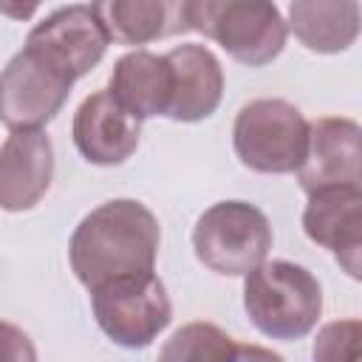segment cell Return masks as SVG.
I'll return each mask as SVG.
<instances>
[{"mask_svg":"<svg viewBox=\"0 0 362 362\" xmlns=\"http://www.w3.org/2000/svg\"><path fill=\"white\" fill-rule=\"evenodd\" d=\"M90 297L96 322L113 342L124 348L150 345L173 314L164 283L156 274H136L102 283L90 288Z\"/></svg>","mask_w":362,"mask_h":362,"instance_id":"obj_6","label":"cell"},{"mask_svg":"<svg viewBox=\"0 0 362 362\" xmlns=\"http://www.w3.org/2000/svg\"><path fill=\"white\" fill-rule=\"evenodd\" d=\"M110 90L90 93L74 116V141L79 153L93 164H122L139 144V124Z\"/></svg>","mask_w":362,"mask_h":362,"instance_id":"obj_11","label":"cell"},{"mask_svg":"<svg viewBox=\"0 0 362 362\" xmlns=\"http://www.w3.org/2000/svg\"><path fill=\"white\" fill-rule=\"evenodd\" d=\"M305 235L331 249L337 263L362 283V189L331 187L311 192L303 215Z\"/></svg>","mask_w":362,"mask_h":362,"instance_id":"obj_10","label":"cell"},{"mask_svg":"<svg viewBox=\"0 0 362 362\" xmlns=\"http://www.w3.org/2000/svg\"><path fill=\"white\" fill-rule=\"evenodd\" d=\"M173 88H175V76H173V65L158 54L150 51H133L124 54L110 76V93L113 99L130 110L136 119H147V116H158L170 110L173 102Z\"/></svg>","mask_w":362,"mask_h":362,"instance_id":"obj_13","label":"cell"},{"mask_svg":"<svg viewBox=\"0 0 362 362\" xmlns=\"http://www.w3.org/2000/svg\"><path fill=\"white\" fill-rule=\"evenodd\" d=\"M107 40L110 34L96 6H65L31 28L25 48L37 51L51 65L79 79L102 59Z\"/></svg>","mask_w":362,"mask_h":362,"instance_id":"obj_8","label":"cell"},{"mask_svg":"<svg viewBox=\"0 0 362 362\" xmlns=\"http://www.w3.org/2000/svg\"><path fill=\"white\" fill-rule=\"evenodd\" d=\"M187 31L221 42L238 62L263 65L283 51L286 23L266 0H198L184 3Z\"/></svg>","mask_w":362,"mask_h":362,"instance_id":"obj_3","label":"cell"},{"mask_svg":"<svg viewBox=\"0 0 362 362\" xmlns=\"http://www.w3.org/2000/svg\"><path fill=\"white\" fill-rule=\"evenodd\" d=\"M291 28L300 42L320 54L348 48L362 28V8L354 0L339 3H291Z\"/></svg>","mask_w":362,"mask_h":362,"instance_id":"obj_15","label":"cell"},{"mask_svg":"<svg viewBox=\"0 0 362 362\" xmlns=\"http://www.w3.org/2000/svg\"><path fill=\"white\" fill-rule=\"evenodd\" d=\"M3 362H37L28 337L11 322H3Z\"/></svg>","mask_w":362,"mask_h":362,"instance_id":"obj_19","label":"cell"},{"mask_svg":"<svg viewBox=\"0 0 362 362\" xmlns=\"http://www.w3.org/2000/svg\"><path fill=\"white\" fill-rule=\"evenodd\" d=\"M232 362H283V359L277 354H272L269 348H260V345H238Z\"/></svg>","mask_w":362,"mask_h":362,"instance_id":"obj_20","label":"cell"},{"mask_svg":"<svg viewBox=\"0 0 362 362\" xmlns=\"http://www.w3.org/2000/svg\"><path fill=\"white\" fill-rule=\"evenodd\" d=\"M192 246L206 269L218 274H249L263 266L272 249V226L257 206L221 201L198 218Z\"/></svg>","mask_w":362,"mask_h":362,"instance_id":"obj_4","label":"cell"},{"mask_svg":"<svg viewBox=\"0 0 362 362\" xmlns=\"http://www.w3.org/2000/svg\"><path fill=\"white\" fill-rule=\"evenodd\" d=\"M243 308L263 334L274 339H297L314 328L322 311V291L314 274L303 266L272 260L249 272Z\"/></svg>","mask_w":362,"mask_h":362,"instance_id":"obj_2","label":"cell"},{"mask_svg":"<svg viewBox=\"0 0 362 362\" xmlns=\"http://www.w3.org/2000/svg\"><path fill=\"white\" fill-rule=\"evenodd\" d=\"M156 252L158 221L130 198L102 204L82 218L71 238V266L88 288L119 277L153 274Z\"/></svg>","mask_w":362,"mask_h":362,"instance_id":"obj_1","label":"cell"},{"mask_svg":"<svg viewBox=\"0 0 362 362\" xmlns=\"http://www.w3.org/2000/svg\"><path fill=\"white\" fill-rule=\"evenodd\" d=\"M297 173L308 195L331 187H362V127L339 116L311 122L308 153Z\"/></svg>","mask_w":362,"mask_h":362,"instance_id":"obj_9","label":"cell"},{"mask_svg":"<svg viewBox=\"0 0 362 362\" xmlns=\"http://www.w3.org/2000/svg\"><path fill=\"white\" fill-rule=\"evenodd\" d=\"M314 362H362V320H337L320 328Z\"/></svg>","mask_w":362,"mask_h":362,"instance_id":"obj_18","label":"cell"},{"mask_svg":"<svg viewBox=\"0 0 362 362\" xmlns=\"http://www.w3.org/2000/svg\"><path fill=\"white\" fill-rule=\"evenodd\" d=\"M238 342L212 322L178 328L161 348L158 362H232Z\"/></svg>","mask_w":362,"mask_h":362,"instance_id":"obj_17","label":"cell"},{"mask_svg":"<svg viewBox=\"0 0 362 362\" xmlns=\"http://www.w3.org/2000/svg\"><path fill=\"white\" fill-rule=\"evenodd\" d=\"M54 170V150L42 130H11L0 153V204L8 212L34 206Z\"/></svg>","mask_w":362,"mask_h":362,"instance_id":"obj_12","label":"cell"},{"mask_svg":"<svg viewBox=\"0 0 362 362\" xmlns=\"http://www.w3.org/2000/svg\"><path fill=\"white\" fill-rule=\"evenodd\" d=\"M167 59L175 76L167 116L178 122H198L209 116L223 93V74L215 54L204 45H175Z\"/></svg>","mask_w":362,"mask_h":362,"instance_id":"obj_14","label":"cell"},{"mask_svg":"<svg viewBox=\"0 0 362 362\" xmlns=\"http://www.w3.org/2000/svg\"><path fill=\"white\" fill-rule=\"evenodd\" d=\"M235 150L257 173L300 170L308 153V122L283 99H255L235 119Z\"/></svg>","mask_w":362,"mask_h":362,"instance_id":"obj_5","label":"cell"},{"mask_svg":"<svg viewBox=\"0 0 362 362\" xmlns=\"http://www.w3.org/2000/svg\"><path fill=\"white\" fill-rule=\"evenodd\" d=\"M110 40L139 45L150 42L164 34H178L187 31L184 20V3H124V0H107V3H93Z\"/></svg>","mask_w":362,"mask_h":362,"instance_id":"obj_16","label":"cell"},{"mask_svg":"<svg viewBox=\"0 0 362 362\" xmlns=\"http://www.w3.org/2000/svg\"><path fill=\"white\" fill-rule=\"evenodd\" d=\"M74 76L51 65L31 48H23L3 71V122L11 130H37L59 113Z\"/></svg>","mask_w":362,"mask_h":362,"instance_id":"obj_7","label":"cell"}]
</instances>
